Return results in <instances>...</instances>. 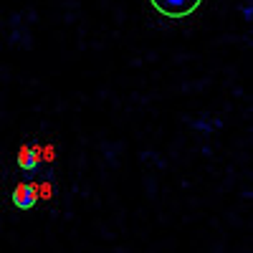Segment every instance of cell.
Here are the masks:
<instances>
[{"label": "cell", "instance_id": "2", "mask_svg": "<svg viewBox=\"0 0 253 253\" xmlns=\"http://www.w3.org/2000/svg\"><path fill=\"white\" fill-rule=\"evenodd\" d=\"M15 162H18V167L23 172H36L38 167H41V162H43V144H38V142L20 144Z\"/></svg>", "mask_w": 253, "mask_h": 253}, {"label": "cell", "instance_id": "4", "mask_svg": "<svg viewBox=\"0 0 253 253\" xmlns=\"http://www.w3.org/2000/svg\"><path fill=\"white\" fill-rule=\"evenodd\" d=\"M36 193H38V200H51L53 198V182L51 180L36 182Z\"/></svg>", "mask_w": 253, "mask_h": 253}, {"label": "cell", "instance_id": "1", "mask_svg": "<svg viewBox=\"0 0 253 253\" xmlns=\"http://www.w3.org/2000/svg\"><path fill=\"white\" fill-rule=\"evenodd\" d=\"M150 3L165 18H187L203 5V0H150Z\"/></svg>", "mask_w": 253, "mask_h": 253}, {"label": "cell", "instance_id": "3", "mask_svg": "<svg viewBox=\"0 0 253 253\" xmlns=\"http://www.w3.org/2000/svg\"><path fill=\"white\" fill-rule=\"evenodd\" d=\"M10 203L18 210H33L38 203V193H36V182H18L10 193Z\"/></svg>", "mask_w": 253, "mask_h": 253}]
</instances>
